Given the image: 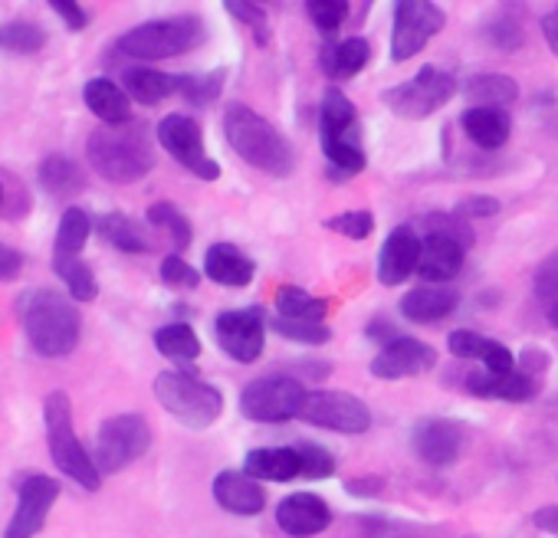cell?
<instances>
[{"label": "cell", "instance_id": "6da1fadb", "mask_svg": "<svg viewBox=\"0 0 558 538\" xmlns=\"http://www.w3.org/2000/svg\"><path fill=\"white\" fill-rule=\"evenodd\" d=\"M223 138L233 148V155L246 161L253 171H263L269 178H290L296 171V151L287 142V135L250 106L233 102L223 112Z\"/></svg>", "mask_w": 558, "mask_h": 538}, {"label": "cell", "instance_id": "7a4b0ae2", "mask_svg": "<svg viewBox=\"0 0 558 538\" xmlns=\"http://www.w3.org/2000/svg\"><path fill=\"white\" fill-rule=\"evenodd\" d=\"M86 155L109 184H135L155 168V148L142 122L96 129L86 142Z\"/></svg>", "mask_w": 558, "mask_h": 538}, {"label": "cell", "instance_id": "3957f363", "mask_svg": "<svg viewBox=\"0 0 558 538\" xmlns=\"http://www.w3.org/2000/svg\"><path fill=\"white\" fill-rule=\"evenodd\" d=\"M24 332L34 345L37 355L44 358H66L83 335V316L73 299L50 293V290H34L21 296L17 303Z\"/></svg>", "mask_w": 558, "mask_h": 538}, {"label": "cell", "instance_id": "277c9868", "mask_svg": "<svg viewBox=\"0 0 558 538\" xmlns=\"http://www.w3.org/2000/svg\"><path fill=\"white\" fill-rule=\"evenodd\" d=\"M207 40V27L197 14H178V17H161L148 21L116 40V53L125 60L138 63H155V60H171L197 50Z\"/></svg>", "mask_w": 558, "mask_h": 538}, {"label": "cell", "instance_id": "5b68a950", "mask_svg": "<svg viewBox=\"0 0 558 538\" xmlns=\"http://www.w3.org/2000/svg\"><path fill=\"white\" fill-rule=\"evenodd\" d=\"M44 424H47V443H50V456H53L57 469L63 476H70L73 482H80L83 489H99L102 486V473H99L93 453L76 437L73 404H70V398L63 391L47 394V401H44Z\"/></svg>", "mask_w": 558, "mask_h": 538}, {"label": "cell", "instance_id": "8992f818", "mask_svg": "<svg viewBox=\"0 0 558 538\" xmlns=\"http://www.w3.org/2000/svg\"><path fill=\"white\" fill-rule=\"evenodd\" d=\"M158 404L187 430H207L223 414V394L210 381L197 378V371H161L155 378Z\"/></svg>", "mask_w": 558, "mask_h": 538}, {"label": "cell", "instance_id": "52a82bcc", "mask_svg": "<svg viewBox=\"0 0 558 538\" xmlns=\"http://www.w3.org/2000/svg\"><path fill=\"white\" fill-rule=\"evenodd\" d=\"M457 76L440 70V66H424L417 70L411 80L391 86L381 93V102L398 115V119H408V122H424L430 119L434 112H440L460 89H457Z\"/></svg>", "mask_w": 558, "mask_h": 538}, {"label": "cell", "instance_id": "ba28073f", "mask_svg": "<svg viewBox=\"0 0 558 538\" xmlns=\"http://www.w3.org/2000/svg\"><path fill=\"white\" fill-rule=\"evenodd\" d=\"M310 391L293 375H266L240 391V414L253 424H287L303 414Z\"/></svg>", "mask_w": 558, "mask_h": 538}, {"label": "cell", "instance_id": "9c48e42d", "mask_svg": "<svg viewBox=\"0 0 558 538\" xmlns=\"http://www.w3.org/2000/svg\"><path fill=\"white\" fill-rule=\"evenodd\" d=\"M148 447H151L148 420L142 414H116L99 427L93 460L102 476H112V473H122L125 466H132L135 460H142L148 453Z\"/></svg>", "mask_w": 558, "mask_h": 538}, {"label": "cell", "instance_id": "30bf717a", "mask_svg": "<svg viewBox=\"0 0 558 538\" xmlns=\"http://www.w3.org/2000/svg\"><path fill=\"white\" fill-rule=\"evenodd\" d=\"M447 27V14L440 4L424 0H398L391 24V63L414 60L440 30Z\"/></svg>", "mask_w": 558, "mask_h": 538}, {"label": "cell", "instance_id": "8fae6325", "mask_svg": "<svg viewBox=\"0 0 558 538\" xmlns=\"http://www.w3.org/2000/svg\"><path fill=\"white\" fill-rule=\"evenodd\" d=\"M300 420H306L319 430L345 433V437H359V433L372 430L368 404L349 391H310Z\"/></svg>", "mask_w": 558, "mask_h": 538}, {"label": "cell", "instance_id": "7c38bea8", "mask_svg": "<svg viewBox=\"0 0 558 538\" xmlns=\"http://www.w3.org/2000/svg\"><path fill=\"white\" fill-rule=\"evenodd\" d=\"M158 145L181 164L187 168L194 178L201 181H217L220 178V164L207 155L204 148V132L201 125L191 119V115H181V112H171L158 122Z\"/></svg>", "mask_w": 558, "mask_h": 538}, {"label": "cell", "instance_id": "4fadbf2b", "mask_svg": "<svg viewBox=\"0 0 558 538\" xmlns=\"http://www.w3.org/2000/svg\"><path fill=\"white\" fill-rule=\"evenodd\" d=\"M214 339L227 358L240 365H253L266 345V313L259 306L227 309L214 319Z\"/></svg>", "mask_w": 558, "mask_h": 538}, {"label": "cell", "instance_id": "5bb4252c", "mask_svg": "<svg viewBox=\"0 0 558 538\" xmlns=\"http://www.w3.org/2000/svg\"><path fill=\"white\" fill-rule=\"evenodd\" d=\"M463 447H466V430H463V424H457L450 417H427V420H417L411 430L414 456L437 469L453 466L460 460Z\"/></svg>", "mask_w": 558, "mask_h": 538}, {"label": "cell", "instance_id": "9a60e30c", "mask_svg": "<svg viewBox=\"0 0 558 538\" xmlns=\"http://www.w3.org/2000/svg\"><path fill=\"white\" fill-rule=\"evenodd\" d=\"M60 499V482L50 479V476H27L17 489V509L4 528V538H34L47 518H50V509L57 505Z\"/></svg>", "mask_w": 558, "mask_h": 538}, {"label": "cell", "instance_id": "2e32d148", "mask_svg": "<svg viewBox=\"0 0 558 538\" xmlns=\"http://www.w3.org/2000/svg\"><path fill=\"white\" fill-rule=\"evenodd\" d=\"M437 368V349H430L421 339L401 335L391 345L378 349V355L372 358L368 371L378 381H401V378H421L427 371Z\"/></svg>", "mask_w": 558, "mask_h": 538}, {"label": "cell", "instance_id": "e0dca14e", "mask_svg": "<svg viewBox=\"0 0 558 538\" xmlns=\"http://www.w3.org/2000/svg\"><path fill=\"white\" fill-rule=\"evenodd\" d=\"M276 525L290 538H316L332 525V509L316 492H293L276 505Z\"/></svg>", "mask_w": 558, "mask_h": 538}, {"label": "cell", "instance_id": "ac0fdd59", "mask_svg": "<svg viewBox=\"0 0 558 538\" xmlns=\"http://www.w3.org/2000/svg\"><path fill=\"white\" fill-rule=\"evenodd\" d=\"M421 236L414 227L401 223L388 233L381 256H378V283L381 286H401L417 273V262H421Z\"/></svg>", "mask_w": 558, "mask_h": 538}, {"label": "cell", "instance_id": "d6986e66", "mask_svg": "<svg viewBox=\"0 0 558 538\" xmlns=\"http://www.w3.org/2000/svg\"><path fill=\"white\" fill-rule=\"evenodd\" d=\"M463 262H466L463 243L440 236V233H424L421 262H417V277L424 280V286H444L457 280L463 273Z\"/></svg>", "mask_w": 558, "mask_h": 538}, {"label": "cell", "instance_id": "ffe728a7", "mask_svg": "<svg viewBox=\"0 0 558 538\" xmlns=\"http://www.w3.org/2000/svg\"><path fill=\"white\" fill-rule=\"evenodd\" d=\"M210 492H214V502L230 515H259L266 509L263 486L243 469H220L214 476Z\"/></svg>", "mask_w": 558, "mask_h": 538}, {"label": "cell", "instance_id": "44dd1931", "mask_svg": "<svg viewBox=\"0 0 558 538\" xmlns=\"http://www.w3.org/2000/svg\"><path fill=\"white\" fill-rule=\"evenodd\" d=\"M204 277L227 290H243L256 277V262L233 243H214L204 253Z\"/></svg>", "mask_w": 558, "mask_h": 538}, {"label": "cell", "instance_id": "7402d4cb", "mask_svg": "<svg viewBox=\"0 0 558 538\" xmlns=\"http://www.w3.org/2000/svg\"><path fill=\"white\" fill-rule=\"evenodd\" d=\"M243 473L253 476L256 482H293L303 476L300 450L296 447H256L243 460Z\"/></svg>", "mask_w": 558, "mask_h": 538}, {"label": "cell", "instance_id": "603a6c76", "mask_svg": "<svg viewBox=\"0 0 558 538\" xmlns=\"http://www.w3.org/2000/svg\"><path fill=\"white\" fill-rule=\"evenodd\" d=\"M466 391L473 398H493V401H509V404H522L529 398H535L538 384L535 378H529L525 371H509V375H493V371H473L466 375Z\"/></svg>", "mask_w": 558, "mask_h": 538}, {"label": "cell", "instance_id": "cb8c5ba5", "mask_svg": "<svg viewBox=\"0 0 558 538\" xmlns=\"http://www.w3.org/2000/svg\"><path fill=\"white\" fill-rule=\"evenodd\" d=\"M83 102H86V109L102 125H125V122H132V99H129V93L119 83L106 80V76H96V80H89L83 86Z\"/></svg>", "mask_w": 558, "mask_h": 538}, {"label": "cell", "instance_id": "d4e9b609", "mask_svg": "<svg viewBox=\"0 0 558 538\" xmlns=\"http://www.w3.org/2000/svg\"><path fill=\"white\" fill-rule=\"evenodd\" d=\"M460 306V293H453L450 286H417L401 299V316L408 322L427 326V322H440L447 316H453Z\"/></svg>", "mask_w": 558, "mask_h": 538}, {"label": "cell", "instance_id": "484cf974", "mask_svg": "<svg viewBox=\"0 0 558 538\" xmlns=\"http://www.w3.org/2000/svg\"><path fill=\"white\" fill-rule=\"evenodd\" d=\"M122 89L138 106H161L165 99H171L181 89V76L161 73L155 66H129L122 73Z\"/></svg>", "mask_w": 558, "mask_h": 538}, {"label": "cell", "instance_id": "4316f807", "mask_svg": "<svg viewBox=\"0 0 558 538\" xmlns=\"http://www.w3.org/2000/svg\"><path fill=\"white\" fill-rule=\"evenodd\" d=\"M466 138L476 145V148H486V151H496L509 142L512 135V115L506 109H476L470 106L460 119Z\"/></svg>", "mask_w": 558, "mask_h": 538}, {"label": "cell", "instance_id": "83f0119b", "mask_svg": "<svg viewBox=\"0 0 558 538\" xmlns=\"http://www.w3.org/2000/svg\"><path fill=\"white\" fill-rule=\"evenodd\" d=\"M368 60H372V44L365 37H345L323 50L319 66L332 83H345V80L359 76L368 66Z\"/></svg>", "mask_w": 558, "mask_h": 538}, {"label": "cell", "instance_id": "f1b7e54d", "mask_svg": "<svg viewBox=\"0 0 558 538\" xmlns=\"http://www.w3.org/2000/svg\"><path fill=\"white\" fill-rule=\"evenodd\" d=\"M319 138H359V109L339 86H329L323 96Z\"/></svg>", "mask_w": 558, "mask_h": 538}, {"label": "cell", "instance_id": "f546056e", "mask_svg": "<svg viewBox=\"0 0 558 538\" xmlns=\"http://www.w3.org/2000/svg\"><path fill=\"white\" fill-rule=\"evenodd\" d=\"M96 233L112 246V249H122V253H151L155 249V240L148 236V230L132 220L129 213H102L96 217Z\"/></svg>", "mask_w": 558, "mask_h": 538}, {"label": "cell", "instance_id": "4dcf8cb0", "mask_svg": "<svg viewBox=\"0 0 558 538\" xmlns=\"http://www.w3.org/2000/svg\"><path fill=\"white\" fill-rule=\"evenodd\" d=\"M40 184L53 197H73V194H83L89 181H86L83 164H76L73 158H66V155H47L40 161Z\"/></svg>", "mask_w": 558, "mask_h": 538}, {"label": "cell", "instance_id": "1f68e13d", "mask_svg": "<svg viewBox=\"0 0 558 538\" xmlns=\"http://www.w3.org/2000/svg\"><path fill=\"white\" fill-rule=\"evenodd\" d=\"M463 93L476 102V109H509L519 99V83L502 73H480Z\"/></svg>", "mask_w": 558, "mask_h": 538}, {"label": "cell", "instance_id": "d6a6232c", "mask_svg": "<svg viewBox=\"0 0 558 538\" xmlns=\"http://www.w3.org/2000/svg\"><path fill=\"white\" fill-rule=\"evenodd\" d=\"M93 230H96V220L89 217V210H83V207H70V210H63L60 227H57V246H53V256H57V259H73V256H80V253H83V246L89 243Z\"/></svg>", "mask_w": 558, "mask_h": 538}, {"label": "cell", "instance_id": "836d02e7", "mask_svg": "<svg viewBox=\"0 0 558 538\" xmlns=\"http://www.w3.org/2000/svg\"><path fill=\"white\" fill-rule=\"evenodd\" d=\"M329 306L313 296L303 286H279L276 290V316L279 319H293V322H326Z\"/></svg>", "mask_w": 558, "mask_h": 538}, {"label": "cell", "instance_id": "e575fe53", "mask_svg": "<svg viewBox=\"0 0 558 538\" xmlns=\"http://www.w3.org/2000/svg\"><path fill=\"white\" fill-rule=\"evenodd\" d=\"M155 349H158L165 358L181 362V365L201 358V339H197V332H194L187 322H171V326L158 329V332H155Z\"/></svg>", "mask_w": 558, "mask_h": 538}, {"label": "cell", "instance_id": "d590c367", "mask_svg": "<svg viewBox=\"0 0 558 538\" xmlns=\"http://www.w3.org/2000/svg\"><path fill=\"white\" fill-rule=\"evenodd\" d=\"M53 269H57V277L66 283L70 299H76V303H93V299L99 296L96 273H93V266H89L83 256H73V259H57V256H53Z\"/></svg>", "mask_w": 558, "mask_h": 538}, {"label": "cell", "instance_id": "8d00e7d4", "mask_svg": "<svg viewBox=\"0 0 558 538\" xmlns=\"http://www.w3.org/2000/svg\"><path fill=\"white\" fill-rule=\"evenodd\" d=\"M47 47V30L34 21H11L0 27V50L14 57H37Z\"/></svg>", "mask_w": 558, "mask_h": 538}, {"label": "cell", "instance_id": "74e56055", "mask_svg": "<svg viewBox=\"0 0 558 538\" xmlns=\"http://www.w3.org/2000/svg\"><path fill=\"white\" fill-rule=\"evenodd\" d=\"M148 223L151 227H158V230H165L168 233V240H171V246L174 249H187L191 246V240H194V230H191V220L171 204V200H158V204H151L148 207Z\"/></svg>", "mask_w": 558, "mask_h": 538}, {"label": "cell", "instance_id": "f35d334b", "mask_svg": "<svg viewBox=\"0 0 558 538\" xmlns=\"http://www.w3.org/2000/svg\"><path fill=\"white\" fill-rule=\"evenodd\" d=\"M223 80H227V70H214V73H201V76H181V89L178 93L187 99V106L207 109L214 99H220Z\"/></svg>", "mask_w": 558, "mask_h": 538}, {"label": "cell", "instance_id": "ab89813d", "mask_svg": "<svg viewBox=\"0 0 558 538\" xmlns=\"http://www.w3.org/2000/svg\"><path fill=\"white\" fill-rule=\"evenodd\" d=\"M266 322L287 342H300V345H329L332 342V329L326 322H293V319H279V316H272Z\"/></svg>", "mask_w": 558, "mask_h": 538}, {"label": "cell", "instance_id": "60d3db41", "mask_svg": "<svg viewBox=\"0 0 558 538\" xmlns=\"http://www.w3.org/2000/svg\"><path fill=\"white\" fill-rule=\"evenodd\" d=\"M306 14H310V21L316 24V30H319L326 40H332V37L342 30V24L349 21V4H345V0H310V4H306Z\"/></svg>", "mask_w": 558, "mask_h": 538}, {"label": "cell", "instance_id": "b9f144b4", "mask_svg": "<svg viewBox=\"0 0 558 538\" xmlns=\"http://www.w3.org/2000/svg\"><path fill=\"white\" fill-rule=\"evenodd\" d=\"M161 283L174 293H194L201 286V273L181 253H171L161 259Z\"/></svg>", "mask_w": 558, "mask_h": 538}, {"label": "cell", "instance_id": "7bdbcfd3", "mask_svg": "<svg viewBox=\"0 0 558 538\" xmlns=\"http://www.w3.org/2000/svg\"><path fill=\"white\" fill-rule=\"evenodd\" d=\"M223 8H227L230 17H236L240 24H246L253 30V40L259 47L269 44V17H266V11L259 4H250V0H227Z\"/></svg>", "mask_w": 558, "mask_h": 538}, {"label": "cell", "instance_id": "ee69618b", "mask_svg": "<svg viewBox=\"0 0 558 538\" xmlns=\"http://www.w3.org/2000/svg\"><path fill=\"white\" fill-rule=\"evenodd\" d=\"M493 342H496V339H486V335L470 332V329H457V332L447 335L450 355H457V358H463V362H480V365H483L486 352L493 349Z\"/></svg>", "mask_w": 558, "mask_h": 538}, {"label": "cell", "instance_id": "f6af8a7d", "mask_svg": "<svg viewBox=\"0 0 558 538\" xmlns=\"http://www.w3.org/2000/svg\"><path fill=\"white\" fill-rule=\"evenodd\" d=\"M300 450V463H303V476L300 479H329L336 473V456L319 447V443H296Z\"/></svg>", "mask_w": 558, "mask_h": 538}, {"label": "cell", "instance_id": "bcb514c9", "mask_svg": "<svg viewBox=\"0 0 558 538\" xmlns=\"http://www.w3.org/2000/svg\"><path fill=\"white\" fill-rule=\"evenodd\" d=\"M326 230L342 233L349 240H368L372 230H375V217H372V210H345V213L329 217L326 220Z\"/></svg>", "mask_w": 558, "mask_h": 538}, {"label": "cell", "instance_id": "7dc6e473", "mask_svg": "<svg viewBox=\"0 0 558 538\" xmlns=\"http://www.w3.org/2000/svg\"><path fill=\"white\" fill-rule=\"evenodd\" d=\"M424 230H427V233L450 236V240L463 243L466 249L473 246V230H470V220H463L457 210H453V213H427V217H424Z\"/></svg>", "mask_w": 558, "mask_h": 538}, {"label": "cell", "instance_id": "c3c4849f", "mask_svg": "<svg viewBox=\"0 0 558 538\" xmlns=\"http://www.w3.org/2000/svg\"><path fill=\"white\" fill-rule=\"evenodd\" d=\"M535 299L538 303H548V309L551 306H558V249L555 253H548L542 262H538V269H535Z\"/></svg>", "mask_w": 558, "mask_h": 538}, {"label": "cell", "instance_id": "681fc988", "mask_svg": "<svg viewBox=\"0 0 558 538\" xmlns=\"http://www.w3.org/2000/svg\"><path fill=\"white\" fill-rule=\"evenodd\" d=\"M486 40L496 47V50H502V53H512V50H519L522 47V27L512 21V17H496L489 27H486Z\"/></svg>", "mask_w": 558, "mask_h": 538}, {"label": "cell", "instance_id": "f907efd6", "mask_svg": "<svg viewBox=\"0 0 558 538\" xmlns=\"http://www.w3.org/2000/svg\"><path fill=\"white\" fill-rule=\"evenodd\" d=\"M50 8L70 27V34H80L89 27V14L83 11V4H76V0H50Z\"/></svg>", "mask_w": 558, "mask_h": 538}, {"label": "cell", "instance_id": "816d5d0a", "mask_svg": "<svg viewBox=\"0 0 558 538\" xmlns=\"http://www.w3.org/2000/svg\"><path fill=\"white\" fill-rule=\"evenodd\" d=\"M457 213H460L463 220H489V217H496V213H499V200H496V197H483V194H476V197L460 200Z\"/></svg>", "mask_w": 558, "mask_h": 538}, {"label": "cell", "instance_id": "f5cc1de1", "mask_svg": "<svg viewBox=\"0 0 558 538\" xmlns=\"http://www.w3.org/2000/svg\"><path fill=\"white\" fill-rule=\"evenodd\" d=\"M21 269H24V253L8 246V243H0V283L17 280Z\"/></svg>", "mask_w": 558, "mask_h": 538}, {"label": "cell", "instance_id": "db71d44e", "mask_svg": "<svg viewBox=\"0 0 558 538\" xmlns=\"http://www.w3.org/2000/svg\"><path fill=\"white\" fill-rule=\"evenodd\" d=\"M345 492L359 496V499H372V496L385 492V479L381 476H355V479H345Z\"/></svg>", "mask_w": 558, "mask_h": 538}, {"label": "cell", "instance_id": "11a10c76", "mask_svg": "<svg viewBox=\"0 0 558 538\" xmlns=\"http://www.w3.org/2000/svg\"><path fill=\"white\" fill-rule=\"evenodd\" d=\"M515 365H519V371H525L529 378L538 381V378L545 375V368H548V355H545L542 349H525L522 358H519Z\"/></svg>", "mask_w": 558, "mask_h": 538}, {"label": "cell", "instance_id": "9f6ffc18", "mask_svg": "<svg viewBox=\"0 0 558 538\" xmlns=\"http://www.w3.org/2000/svg\"><path fill=\"white\" fill-rule=\"evenodd\" d=\"M532 525L545 535H558V505H542L532 512Z\"/></svg>", "mask_w": 558, "mask_h": 538}, {"label": "cell", "instance_id": "6f0895ef", "mask_svg": "<svg viewBox=\"0 0 558 538\" xmlns=\"http://www.w3.org/2000/svg\"><path fill=\"white\" fill-rule=\"evenodd\" d=\"M365 335H368V339H375V342H378V349H385V345H391L395 339H401V335H398V329H395L391 322H385V319H375V322L365 329Z\"/></svg>", "mask_w": 558, "mask_h": 538}, {"label": "cell", "instance_id": "680465c9", "mask_svg": "<svg viewBox=\"0 0 558 538\" xmlns=\"http://www.w3.org/2000/svg\"><path fill=\"white\" fill-rule=\"evenodd\" d=\"M542 37H545L548 50L558 57V8H555L551 14H545V17H542Z\"/></svg>", "mask_w": 558, "mask_h": 538}, {"label": "cell", "instance_id": "91938a15", "mask_svg": "<svg viewBox=\"0 0 558 538\" xmlns=\"http://www.w3.org/2000/svg\"><path fill=\"white\" fill-rule=\"evenodd\" d=\"M4 204H8V184H4V174H0V213H4Z\"/></svg>", "mask_w": 558, "mask_h": 538}, {"label": "cell", "instance_id": "94428289", "mask_svg": "<svg viewBox=\"0 0 558 538\" xmlns=\"http://www.w3.org/2000/svg\"><path fill=\"white\" fill-rule=\"evenodd\" d=\"M548 322H551V329L558 332V306H551V309H548Z\"/></svg>", "mask_w": 558, "mask_h": 538}]
</instances>
